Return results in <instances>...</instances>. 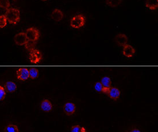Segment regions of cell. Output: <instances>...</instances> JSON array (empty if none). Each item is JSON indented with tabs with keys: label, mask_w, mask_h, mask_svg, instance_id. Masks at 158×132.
Returning <instances> with one entry per match:
<instances>
[{
	"label": "cell",
	"mask_w": 158,
	"mask_h": 132,
	"mask_svg": "<svg viewBox=\"0 0 158 132\" xmlns=\"http://www.w3.org/2000/svg\"><path fill=\"white\" fill-rule=\"evenodd\" d=\"M111 99L116 101L120 97L121 91L118 88L111 87L106 94Z\"/></svg>",
	"instance_id": "9c48e42d"
},
{
	"label": "cell",
	"mask_w": 158,
	"mask_h": 132,
	"mask_svg": "<svg viewBox=\"0 0 158 132\" xmlns=\"http://www.w3.org/2000/svg\"><path fill=\"white\" fill-rule=\"evenodd\" d=\"M100 82L103 85V86L105 87V88L109 89L111 87V85H112V81L110 78L108 76H104L101 79V80Z\"/></svg>",
	"instance_id": "e0dca14e"
},
{
	"label": "cell",
	"mask_w": 158,
	"mask_h": 132,
	"mask_svg": "<svg viewBox=\"0 0 158 132\" xmlns=\"http://www.w3.org/2000/svg\"><path fill=\"white\" fill-rule=\"evenodd\" d=\"M136 52V50L133 47L129 44H126L123 47V54L127 58H132Z\"/></svg>",
	"instance_id": "30bf717a"
},
{
	"label": "cell",
	"mask_w": 158,
	"mask_h": 132,
	"mask_svg": "<svg viewBox=\"0 0 158 132\" xmlns=\"http://www.w3.org/2000/svg\"><path fill=\"white\" fill-rule=\"evenodd\" d=\"M146 8L151 10H156L158 8V0H146Z\"/></svg>",
	"instance_id": "4fadbf2b"
},
{
	"label": "cell",
	"mask_w": 158,
	"mask_h": 132,
	"mask_svg": "<svg viewBox=\"0 0 158 132\" xmlns=\"http://www.w3.org/2000/svg\"><path fill=\"white\" fill-rule=\"evenodd\" d=\"M114 42L117 44L120 47H124L126 44H127L128 41V38L123 33H119L117 34L114 37Z\"/></svg>",
	"instance_id": "52a82bcc"
},
{
	"label": "cell",
	"mask_w": 158,
	"mask_h": 132,
	"mask_svg": "<svg viewBox=\"0 0 158 132\" xmlns=\"http://www.w3.org/2000/svg\"><path fill=\"white\" fill-rule=\"evenodd\" d=\"M9 0H0V7L3 9H8L10 7Z\"/></svg>",
	"instance_id": "7402d4cb"
},
{
	"label": "cell",
	"mask_w": 158,
	"mask_h": 132,
	"mask_svg": "<svg viewBox=\"0 0 158 132\" xmlns=\"http://www.w3.org/2000/svg\"><path fill=\"white\" fill-rule=\"evenodd\" d=\"M109 89L105 88V87L103 86V85L100 82H97L94 85V90L97 92H98V93H102L106 94Z\"/></svg>",
	"instance_id": "9a60e30c"
},
{
	"label": "cell",
	"mask_w": 158,
	"mask_h": 132,
	"mask_svg": "<svg viewBox=\"0 0 158 132\" xmlns=\"http://www.w3.org/2000/svg\"><path fill=\"white\" fill-rule=\"evenodd\" d=\"M70 131L71 132H86V130L83 126L79 125H75L71 127Z\"/></svg>",
	"instance_id": "ffe728a7"
},
{
	"label": "cell",
	"mask_w": 158,
	"mask_h": 132,
	"mask_svg": "<svg viewBox=\"0 0 158 132\" xmlns=\"http://www.w3.org/2000/svg\"><path fill=\"white\" fill-rule=\"evenodd\" d=\"M40 107L42 111L48 113L51 112L52 110V104L48 99H44L40 103Z\"/></svg>",
	"instance_id": "8fae6325"
},
{
	"label": "cell",
	"mask_w": 158,
	"mask_h": 132,
	"mask_svg": "<svg viewBox=\"0 0 158 132\" xmlns=\"http://www.w3.org/2000/svg\"><path fill=\"white\" fill-rule=\"evenodd\" d=\"M35 46H36V42L28 41V43L25 44V47L27 50L30 51L35 48Z\"/></svg>",
	"instance_id": "44dd1931"
},
{
	"label": "cell",
	"mask_w": 158,
	"mask_h": 132,
	"mask_svg": "<svg viewBox=\"0 0 158 132\" xmlns=\"http://www.w3.org/2000/svg\"><path fill=\"white\" fill-rule=\"evenodd\" d=\"M77 107L75 103L71 102H68L64 104L63 106V110L66 115L68 116L73 115L76 112Z\"/></svg>",
	"instance_id": "8992f818"
},
{
	"label": "cell",
	"mask_w": 158,
	"mask_h": 132,
	"mask_svg": "<svg viewBox=\"0 0 158 132\" xmlns=\"http://www.w3.org/2000/svg\"><path fill=\"white\" fill-rule=\"evenodd\" d=\"M129 132H141V131L137 128H134V129H132Z\"/></svg>",
	"instance_id": "d4e9b609"
},
{
	"label": "cell",
	"mask_w": 158,
	"mask_h": 132,
	"mask_svg": "<svg viewBox=\"0 0 158 132\" xmlns=\"http://www.w3.org/2000/svg\"><path fill=\"white\" fill-rule=\"evenodd\" d=\"M43 59L42 52L36 48L29 51V59L31 63L38 64L42 61Z\"/></svg>",
	"instance_id": "277c9868"
},
{
	"label": "cell",
	"mask_w": 158,
	"mask_h": 132,
	"mask_svg": "<svg viewBox=\"0 0 158 132\" xmlns=\"http://www.w3.org/2000/svg\"><path fill=\"white\" fill-rule=\"evenodd\" d=\"M25 35L28 41L36 43L40 37V32L36 28L31 27L26 31Z\"/></svg>",
	"instance_id": "3957f363"
},
{
	"label": "cell",
	"mask_w": 158,
	"mask_h": 132,
	"mask_svg": "<svg viewBox=\"0 0 158 132\" xmlns=\"http://www.w3.org/2000/svg\"><path fill=\"white\" fill-rule=\"evenodd\" d=\"M17 78L18 79L25 81L29 78V70L24 68H20L16 72Z\"/></svg>",
	"instance_id": "ba28073f"
},
{
	"label": "cell",
	"mask_w": 158,
	"mask_h": 132,
	"mask_svg": "<svg viewBox=\"0 0 158 132\" xmlns=\"http://www.w3.org/2000/svg\"><path fill=\"white\" fill-rule=\"evenodd\" d=\"M7 24V19L5 15L0 16V28H3Z\"/></svg>",
	"instance_id": "603a6c76"
},
{
	"label": "cell",
	"mask_w": 158,
	"mask_h": 132,
	"mask_svg": "<svg viewBox=\"0 0 158 132\" xmlns=\"http://www.w3.org/2000/svg\"><path fill=\"white\" fill-rule=\"evenodd\" d=\"M29 78L32 79L37 78L39 76V72L36 68H31L29 70Z\"/></svg>",
	"instance_id": "d6986e66"
},
{
	"label": "cell",
	"mask_w": 158,
	"mask_h": 132,
	"mask_svg": "<svg viewBox=\"0 0 158 132\" xmlns=\"http://www.w3.org/2000/svg\"><path fill=\"white\" fill-rule=\"evenodd\" d=\"M14 41L18 46H23L25 45L28 40L24 32H20L17 33L14 37Z\"/></svg>",
	"instance_id": "5b68a950"
},
{
	"label": "cell",
	"mask_w": 158,
	"mask_h": 132,
	"mask_svg": "<svg viewBox=\"0 0 158 132\" xmlns=\"http://www.w3.org/2000/svg\"><path fill=\"white\" fill-rule=\"evenodd\" d=\"M13 1H15V0H13Z\"/></svg>",
	"instance_id": "4316f807"
},
{
	"label": "cell",
	"mask_w": 158,
	"mask_h": 132,
	"mask_svg": "<svg viewBox=\"0 0 158 132\" xmlns=\"http://www.w3.org/2000/svg\"><path fill=\"white\" fill-rule=\"evenodd\" d=\"M51 17L53 20L58 22L62 20L64 17V14L62 10L58 9H55L51 13Z\"/></svg>",
	"instance_id": "7c38bea8"
},
{
	"label": "cell",
	"mask_w": 158,
	"mask_h": 132,
	"mask_svg": "<svg viewBox=\"0 0 158 132\" xmlns=\"http://www.w3.org/2000/svg\"><path fill=\"white\" fill-rule=\"evenodd\" d=\"M16 84L12 81H8L5 84V89L8 93H13L17 90Z\"/></svg>",
	"instance_id": "5bb4252c"
},
{
	"label": "cell",
	"mask_w": 158,
	"mask_h": 132,
	"mask_svg": "<svg viewBox=\"0 0 158 132\" xmlns=\"http://www.w3.org/2000/svg\"><path fill=\"white\" fill-rule=\"evenodd\" d=\"M5 16L11 24H16L20 21V11L18 9L13 8L8 9Z\"/></svg>",
	"instance_id": "6da1fadb"
},
{
	"label": "cell",
	"mask_w": 158,
	"mask_h": 132,
	"mask_svg": "<svg viewBox=\"0 0 158 132\" xmlns=\"http://www.w3.org/2000/svg\"><path fill=\"white\" fill-rule=\"evenodd\" d=\"M86 18L82 14H77L71 18L70 24L72 28L74 29H79L85 24Z\"/></svg>",
	"instance_id": "7a4b0ae2"
},
{
	"label": "cell",
	"mask_w": 158,
	"mask_h": 132,
	"mask_svg": "<svg viewBox=\"0 0 158 132\" xmlns=\"http://www.w3.org/2000/svg\"><path fill=\"white\" fill-rule=\"evenodd\" d=\"M123 0H105L106 4L112 8H116L120 6Z\"/></svg>",
	"instance_id": "2e32d148"
},
{
	"label": "cell",
	"mask_w": 158,
	"mask_h": 132,
	"mask_svg": "<svg viewBox=\"0 0 158 132\" xmlns=\"http://www.w3.org/2000/svg\"><path fill=\"white\" fill-rule=\"evenodd\" d=\"M4 132H19V129L16 125L9 124L5 128Z\"/></svg>",
	"instance_id": "ac0fdd59"
},
{
	"label": "cell",
	"mask_w": 158,
	"mask_h": 132,
	"mask_svg": "<svg viewBox=\"0 0 158 132\" xmlns=\"http://www.w3.org/2000/svg\"><path fill=\"white\" fill-rule=\"evenodd\" d=\"M6 92L5 90V89L3 87L0 86V101H3L5 98Z\"/></svg>",
	"instance_id": "cb8c5ba5"
},
{
	"label": "cell",
	"mask_w": 158,
	"mask_h": 132,
	"mask_svg": "<svg viewBox=\"0 0 158 132\" xmlns=\"http://www.w3.org/2000/svg\"><path fill=\"white\" fill-rule=\"evenodd\" d=\"M42 1H48V0H42Z\"/></svg>",
	"instance_id": "484cf974"
}]
</instances>
